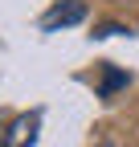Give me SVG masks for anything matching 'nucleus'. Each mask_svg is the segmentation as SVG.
Listing matches in <instances>:
<instances>
[{
  "label": "nucleus",
  "mask_w": 139,
  "mask_h": 147,
  "mask_svg": "<svg viewBox=\"0 0 139 147\" xmlns=\"http://www.w3.org/2000/svg\"><path fill=\"white\" fill-rule=\"evenodd\" d=\"M82 16H86V4H82V0H65V4H53V8L41 16V29H45V33L70 29V25H78Z\"/></svg>",
  "instance_id": "nucleus-1"
},
{
  "label": "nucleus",
  "mask_w": 139,
  "mask_h": 147,
  "mask_svg": "<svg viewBox=\"0 0 139 147\" xmlns=\"http://www.w3.org/2000/svg\"><path fill=\"white\" fill-rule=\"evenodd\" d=\"M37 115H21L12 119V127H4V147H33V139H37Z\"/></svg>",
  "instance_id": "nucleus-2"
},
{
  "label": "nucleus",
  "mask_w": 139,
  "mask_h": 147,
  "mask_svg": "<svg viewBox=\"0 0 139 147\" xmlns=\"http://www.w3.org/2000/svg\"><path fill=\"white\" fill-rule=\"evenodd\" d=\"M119 86H127V74H119V69H107V78H102V98H111Z\"/></svg>",
  "instance_id": "nucleus-3"
},
{
  "label": "nucleus",
  "mask_w": 139,
  "mask_h": 147,
  "mask_svg": "<svg viewBox=\"0 0 139 147\" xmlns=\"http://www.w3.org/2000/svg\"><path fill=\"white\" fill-rule=\"evenodd\" d=\"M115 33H127V29H123V25H102L94 37H115Z\"/></svg>",
  "instance_id": "nucleus-4"
},
{
  "label": "nucleus",
  "mask_w": 139,
  "mask_h": 147,
  "mask_svg": "<svg viewBox=\"0 0 139 147\" xmlns=\"http://www.w3.org/2000/svg\"><path fill=\"white\" fill-rule=\"evenodd\" d=\"M0 147H4V127H0Z\"/></svg>",
  "instance_id": "nucleus-5"
}]
</instances>
